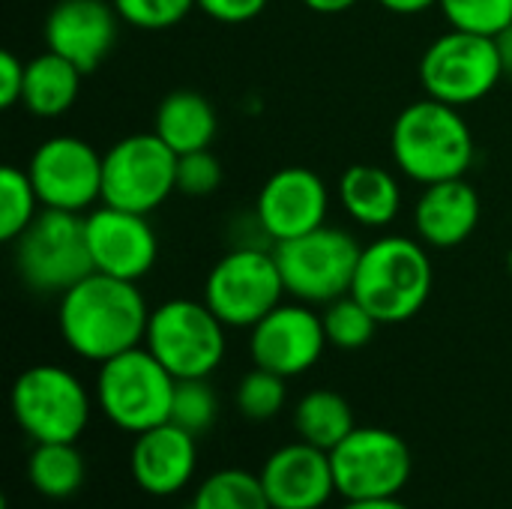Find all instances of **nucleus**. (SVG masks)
Here are the masks:
<instances>
[{"label": "nucleus", "instance_id": "1", "mask_svg": "<svg viewBox=\"0 0 512 509\" xmlns=\"http://www.w3.org/2000/svg\"><path fill=\"white\" fill-rule=\"evenodd\" d=\"M150 306L138 291V282L90 273L57 303V330L63 345L87 360L105 363L123 351L144 345Z\"/></svg>", "mask_w": 512, "mask_h": 509}, {"label": "nucleus", "instance_id": "2", "mask_svg": "<svg viewBox=\"0 0 512 509\" xmlns=\"http://www.w3.org/2000/svg\"><path fill=\"white\" fill-rule=\"evenodd\" d=\"M390 153L408 180L429 186L465 177L474 165L477 144L462 108L426 96L405 105L393 120Z\"/></svg>", "mask_w": 512, "mask_h": 509}, {"label": "nucleus", "instance_id": "3", "mask_svg": "<svg viewBox=\"0 0 512 509\" xmlns=\"http://www.w3.org/2000/svg\"><path fill=\"white\" fill-rule=\"evenodd\" d=\"M435 270L429 246L414 237L384 234L363 246L351 294L381 321L405 324L432 297Z\"/></svg>", "mask_w": 512, "mask_h": 509}, {"label": "nucleus", "instance_id": "4", "mask_svg": "<svg viewBox=\"0 0 512 509\" xmlns=\"http://www.w3.org/2000/svg\"><path fill=\"white\" fill-rule=\"evenodd\" d=\"M177 378L144 348L123 351L99 363L96 405L111 426L141 435L171 420Z\"/></svg>", "mask_w": 512, "mask_h": 509}, {"label": "nucleus", "instance_id": "5", "mask_svg": "<svg viewBox=\"0 0 512 509\" xmlns=\"http://www.w3.org/2000/svg\"><path fill=\"white\" fill-rule=\"evenodd\" d=\"M219 315L204 300L174 297L150 312L144 348L177 378H210L228 351Z\"/></svg>", "mask_w": 512, "mask_h": 509}, {"label": "nucleus", "instance_id": "6", "mask_svg": "<svg viewBox=\"0 0 512 509\" xmlns=\"http://www.w3.org/2000/svg\"><path fill=\"white\" fill-rule=\"evenodd\" d=\"M18 279L36 294H66L93 273L84 213L45 210L12 243Z\"/></svg>", "mask_w": 512, "mask_h": 509}, {"label": "nucleus", "instance_id": "7", "mask_svg": "<svg viewBox=\"0 0 512 509\" xmlns=\"http://www.w3.org/2000/svg\"><path fill=\"white\" fill-rule=\"evenodd\" d=\"M291 300L327 306L354 288L363 246L345 228L321 225L303 237L273 246Z\"/></svg>", "mask_w": 512, "mask_h": 509}, {"label": "nucleus", "instance_id": "8", "mask_svg": "<svg viewBox=\"0 0 512 509\" xmlns=\"http://www.w3.org/2000/svg\"><path fill=\"white\" fill-rule=\"evenodd\" d=\"M12 417L33 444H75L90 423V393L63 366L39 363L12 384Z\"/></svg>", "mask_w": 512, "mask_h": 509}, {"label": "nucleus", "instance_id": "9", "mask_svg": "<svg viewBox=\"0 0 512 509\" xmlns=\"http://www.w3.org/2000/svg\"><path fill=\"white\" fill-rule=\"evenodd\" d=\"M285 279L273 246H234L204 279V303L225 327L252 330L285 300Z\"/></svg>", "mask_w": 512, "mask_h": 509}, {"label": "nucleus", "instance_id": "10", "mask_svg": "<svg viewBox=\"0 0 512 509\" xmlns=\"http://www.w3.org/2000/svg\"><path fill=\"white\" fill-rule=\"evenodd\" d=\"M417 75L426 96L468 108L504 81V63L495 36L450 27L426 45Z\"/></svg>", "mask_w": 512, "mask_h": 509}, {"label": "nucleus", "instance_id": "11", "mask_svg": "<svg viewBox=\"0 0 512 509\" xmlns=\"http://www.w3.org/2000/svg\"><path fill=\"white\" fill-rule=\"evenodd\" d=\"M177 192V153L156 132H135L102 153V204L150 216Z\"/></svg>", "mask_w": 512, "mask_h": 509}, {"label": "nucleus", "instance_id": "12", "mask_svg": "<svg viewBox=\"0 0 512 509\" xmlns=\"http://www.w3.org/2000/svg\"><path fill=\"white\" fill-rule=\"evenodd\" d=\"M330 465L336 495L345 501L399 498L414 471L408 444L396 432L378 426H357L339 447L330 450Z\"/></svg>", "mask_w": 512, "mask_h": 509}, {"label": "nucleus", "instance_id": "13", "mask_svg": "<svg viewBox=\"0 0 512 509\" xmlns=\"http://www.w3.org/2000/svg\"><path fill=\"white\" fill-rule=\"evenodd\" d=\"M27 174L45 210L90 213L102 204V153L78 135L45 138L27 162Z\"/></svg>", "mask_w": 512, "mask_h": 509}, {"label": "nucleus", "instance_id": "14", "mask_svg": "<svg viewBox=\"0 0 512 509\" xmlns=\"http://www.w3.org/2000/svg\"><path fill=\"white\" fill-rule=\"evenodd\" d=\"M324 318L315 306L300 300H282L249 330V357L255 366L270 369L282 378L309 372L327 348Z\"/></svg>", "mask_w": 512, "mask_h": 509}, {"label": "nucleus", "instance_id": "15", "mask_svg": "<svg viewBox=\"0 0 512 509\" xmlns=\"http://www.w3.org/2000/svg\"><path fill=\"white\" fill-rule=\"evenodd\" d=\"M252 216L258 219L261 231L267 234L273 246L303 237L327 225L330 189L324 177L312 168H303V165L279 168L258 189Z\"/></svg>", "mask_w": 512, "mask_h": 509}, {"label": "nucleus", "instance_id": "16", "mask_svg": "<svg viewBox=\"0 0 512 509\" xmlns=\"http://www.w3.org/2000/svg\"><path fill=\"white\" fill-rule=\"evenodd\" d=\"M93 270L117 279H144L159 258V237L144 213L96 204L84 213Z\"/></svg>", "mask_w": 512, "mask_h": 509}, {"label": "nucleus", "instance_id": "17", "mask_svg": "<svg viewBox=\"0 0 512 509\" xmlns=\"http://www.w3.org/2000/svg\"><path fill=\"white\" fill-rule=\"evenodd\" d=\"M123 18L111 0H57L45 15V48L75 63L84 75L99 69L117 45Z\"/></svg>", "mask_w": 512, "mask_h": 509}, {"label": "nucleus", "instance_id": "18", "mask_svg": "<svg viewBox=\"0 0 512 509\" xmlns=\"http://www.w3.org/2000/svg\"><path fill=\"white\" fill-rule=\"evenodd\" d=\"M258 477L273 509H321L336 495L330 453L306 441L270 453Z\"/></svg>", "mask_w": 512, "mask_h": 509}, {"label": "nucleus", "instance_id": "19", "mask_svg": "<svg viewBox=\"0 0 512 509\" xmlns=\"http://www.w3.org/2000/svg\"><path fill=\"white\" fill-rule=\"evenodd\" d=\"M198 468V447L195 435L174 426L171 420L135 435L129 453V471L138 489L153 498L177 495L189 486Z\"/></svg>", "mask_w": 512, "mask_h": 509}, {"label": "nucleus", "instance_id": "20", "mask_svg": "<svg viewBox=\"0 0 512 509\" xmlns=\"http://www.w3.org/2000/svg\"><path fill=\"white\" fill-rule=\"evenodd\" d=\"M480 225V195L465 180H441L423 186L414 204V231L429 249H456Z\"/></svg>", "mask_w": 512, "mask_h": 509}, {"label": "nucleus", "instance_id": "21", "mask_svg": "<svg viewBox=\"0 0 512 509\" xmlns=\"http://www.w3.org/2000/svg\"><path fill=\"white\" fill-rule=\"evenodd\" d=\"M336 192L345 216L360 228H390L402 213V183L384 165L357 162L345 168Z\"/></svg>", "mask_w": 512, "mask_h": 509}, {"label": "nucleus", "instance_id": "22", "mask_svg": "<svg viewBox=\"0 0 512 509\" xmlns=\"http://www.w3.org/2000/svg\"><path fill=\"white\" fill-rule=\"evenodd\" d=\"M153 132L177 153L207 150L216 141L219 117L213 102L198 90H174L168 93L153 117Z\"/></svg>", "mask_w": 512, "mask_h": 509}, {"label": "nucleus", "instance_id": "23", "mask_svg": "<svg viewBox=\"0 0 512 509\" xmlns=\"http://www.w3.org/2000/svg\"><path fill=\"white\" fill-rule=\"evenodd\" d=\"M81 78L84 72L75 63L54 51H42L33 60H27L21 105L42 120L60 117L75 105L81 93Z\"/></svg>", "mask_w": 512, "mask_h": 509}, {"label": "nucleus", "instance_id": "24", "mask_svg": "<svg viewBox=\"0 0 512 509\" xmlns=\"http://www.w3.org/2000/svg\"><path fill=\"white\" fill-rule=\"evenodd\" d=\"M294 429L300 441L330 453L357 429V423L345 396L336 390H312L294 408Z\"/></svg>", "mask_w": 512, "mask_h": 509}, {"label": "nucleus", "instance_id": "25", "mask_svg": "<svg viewBox=\"0 0 512 509\" xmlns=\"http://www.w3.org/2000/svg\"><path fill=\"white\" fill-rule=\"evenodd\" d=\"M84 456L75 444H36L27 459L30 486L48 501H66L84 486Z\"/></svg>", "mask_w": 512, "mask_h": 509}, {"label": "nucleus", "instance_id": "26", "mask_svg": "<svg viewBox=\"0 0 512 509\" xmlns=\"http://www.w3.org/2000/svg\"><path fill=\"white\" fill-rule=\"evenodd\" d=\"M189 509H273V504L258 474L222 468L195 489Z\"/></svg>", "mask_w": 512, "mask_h": 509}, {"label": "nucleus", "instance_id": "27", "mask_svg": "<svg viewBox=\"0 0 512 509\" xmlns=\"http://www.w3.org/2000/svg\"><path fill=\"white\" fill-rule=\"evenodd\" d=\"M39 213H42V201L36 195L27 168L3 165L0 168V240L12 246Z\"/></svg>", "mask_w": 512, "mask_h": 509}, {"label": "nucleus", "instance_id": "28", "mask_svg": "<svg viewBox=\"0 0 512 509\" xmlns=\"http://www.w3.org/2000/svg\"><path fill=\"white\" fill-rule=\"evenodd\" d=\"M321 318H324L327 342L333 348H339V351H360V348H366L375 339L378 327H381V321L354 294H345V297L327 303Z\"/></svg>", "mask_w": 512, "mask_h": 509}, {"label": "nucleus", "instance_id": "29", "mask_svg": "<svg viewBox=\"0 0 512 509\" xmlns=\"http://www.w3.org/2000/svg\"><path fill=\"white\" fill-rule=\"evenodd\" d=\"M285 402H288V378H282L270 369H261V366L246 372L234 390L237 411L252 423H267V420L279 417Z\"/></svg>", "mask_w": 512, "mask_h": 509}, {"label": "nucleus", "instance_id": "30", "mask_svg": "<svg viewBox=\"0 0 512 509\" xmlns=\"http://www.w3.org/2000/svg\"><path fill=\"white\" fill-rule=\"evenodd\" d=\"M219 414L216 390L207 384V378H186L174 387V405H171V423L192 432L195 438L204 435Z\"/></svg>", "mask_w": 512, "mask_h": 509}, {"label": "nucleus", "instance_id": "31", "mask_svg": "<svg viewBox=\"0 0 512 509\" xmlns=\"http://www.w3.org/2000/svg\"><path fill=\"white\" fill-rule=\"evenodd\" d=\"M450 27L498 36L512 24V0H438Z\"/></svg>", "mask_w": 512, "mask_h": 509}, {"label": "nucleus", "instance_id": "32", "mask_svg": "<svg viewBox=\"0 0 512 509\" xmlns=\"http://www.w3.org/2000/svg\"><path fill=\"white\" fill-rule=\"evenodd\" d=\"M123 24L138 30H171L177 27L198 0H111Z\"/></svg>", "mask_w": 512, "mask_h": 509}, {"label": "nucleus", "instance_id": "33", "mask_svg": "<svg viewBox=\"0 0 512 509\" xmlns=\"http://www.w3.org/2000/svg\"><path fill=\"white\" fill-rule=\"evenodd\" d=\"M222 186V162L207 150L177 156V192L186 198H207Z\"/></svg>", "mask_w": 512, "mask_h": 509}, {"label": "nucleus", "instance_id": "34", "mask_svg": "<svg viewBox=\"0 0 512 509\" xmlns=\"http://www.w3.org/2000/svg\"><path fill=\"white\" fill-rule=\"evenodd\" d=\"M270 0H198V9L219 24H246L255 21Z\"/></svg>", "mask_w": 512, "mask_h": 509}, {"label": "nucleus", "instance_id": "35", "mask_svg": "<svg viewBox=\"0 0 512 509\" xmlns=\"http://www.w3.org/2000/svg\"><path fill=\"white\" fill-rule=\"evenodd\" d=\"M24 72H27V63L15 51H9V48L0 51V105L3 108H12L21 102Z\"/></svg>", "mask_w": 512, "mask_h": 509}, {"label": "nucleus", "instance_id": "36", "mask_svg": "<svg viewBox=\"0 0 512 509\" xmlns=\"http://www.w3.org/2000/svg\"><path fill=\"white\" fill-rule=\"evenodd\" d=\"M378 3L393 15H420V12L438 6V0H378Z\"/></svg>", "mask_w": 512, "mask_h": 509}, {"label": "nucleus", "instance_id": "37", "mask_svg": "<svg viewBox=\"0 0 512 509\" xmlns=\"http://www.w3.org/2000/svg\"><path fill=\"white\" fill-rule=\"evenodd\" d=\"M309 12H318V15H342L348 9H354L360 0H300Z\"/></svg>", "mask_w": 512, "mask_h": 509}, {"label": "nucleus", "instance_id": "38", "mask_svg": "<svg viewBox=\"0 0 512 509\" xmlns=\"http://www.w3.org/2000/svg\"><path fill=\"white\" fill-rule=\"evenodd\" d=\"M339 509H411L399 498H363V501H345Z\"/></svg>", "mask_w": 512, "mask_h": 509}, {"label": "nucleus", "instance_id": "39", "mask_svg": "<svg viewBox=\"0 0 512 509\" xmlns=\"http://www.w3.org/2000/svg\"><path fill=\"white\" fill-rule=\"evenodd\" d=\"M495 42H498V54L504 63V78H512V24L495 36Z\"/></svg>", "mask_w": 512, "mask_h": 509}, {"label": "nucleus", "instance_id": "40", "mask_svg": "<svg viewBox=\"0 0 512 509\" xmlns=\"http://www.w3.org/2000/svg\"><path fill=\"white\" fill-rule=\"evenodd\" d=\"M507 267H510V273H512V249H510V255H507Z\"/></svg>", "mask_w": 512, "mask_h": 509}]
</instances>
